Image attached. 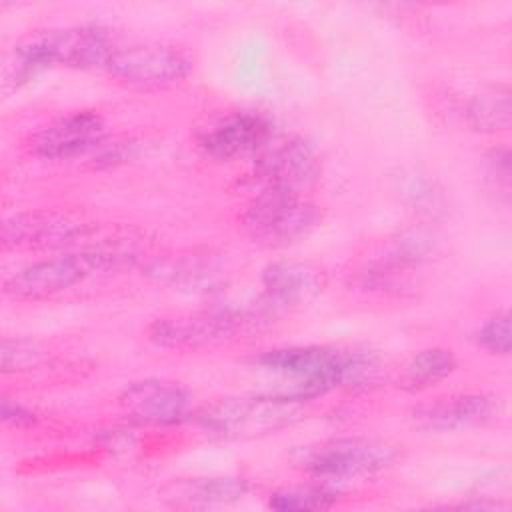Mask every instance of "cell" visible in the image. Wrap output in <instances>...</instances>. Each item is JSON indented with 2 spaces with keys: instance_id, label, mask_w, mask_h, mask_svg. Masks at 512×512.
Here are the masks:
<instances>
[{
  "instance_id": "cell-1",
  "label": "cell",
  "mask_w": 512,
  "mask_h": 512,
  "mask_svg": "<svg viewBox=\"0 0 512 512\" xmlns=\"http://www.w3.org/2000/svg\"><path fill=\"white\" fill-rule=\"evenodd\" d=\"M132 254L114 246L62 252L32 262L4 280V294L18 302H40L130 260Z\"/></svg>"
},
{
  "instance_id": "cell-2",
  "label": "cell",
  "mask_w": 512,
  "mask_h": 512,
  "mask_svg": "<svg viewBox=\"0 0 512 512\" xmlns=\"http://www.w3.org/2000/svg\"><path fill=\"white\" fill-rule=\"evenodd\" d=\"M398 456L400 448L388 440L346 436L300 446L290 454V462L314 480L340 482L382 472Z\"/></svg>"
},
{
  "instance_id": "cell-3",
  "label": "cell",
  "mask_w": 512,
  "mask_h": 512,
  "mask_svg": "<svg viewBox=\"0 0 512 512\" xmlns=\"http://www.w3.org/2000/svg\"><path fill=\"white\" fill-rule=\"evenodd\" d=\"M118 42L100 26H74L36 30L16 44V60L22 70L42 66L106 68Z\"/></svg>"
},
{
  "instance_id": "cell-4",
  "label": "cell",
  "mask_w": 512,
  "mask_h": 512,
  "mask_svg": "<svg viewBox=\"0 0 512 512\" xmlns=\"http://www.w3.org/2000/svg\"><path fill=\"white\" fill-rule=\"evenodd\" d=\"M302 418L300 404L266 394L250 398H220L196 414L200 428L222 440H252L274 434Z\"/></svg>"
},
{
  "instance_id": "cell-5",
  "label": "cell",
  "mask_w": 512,
  "mask_h": 512,
  "mask_svg": "<svg viewBox=\"0 0 512 512\" xmlns=\"http://www.w3.org/2000/svg\"><path fill=\"white\" fill-rule=\"evenodd\" d=\"M322 222V210L302 194L256 192L240 216L244 234L266 248H284L302 238Z\"/></svg>"
},
{
  "instance_id": "cell-6",
  "label": "cell",
  "mask_w": 512,
  "mask_h": 512,
  "mask_svg": "<svg viewBox=\"0 0 512 512\" xmlns=\"http://www.w3.org/2000/svg\"><path fill=\"white\" fill-rule=\"evenodd\" d=\"M256 322H260L258 314L234 308L176 312L152 320L146 328V336L158 348L200 350L234 340Z\"/></svg>"
},
{
  "instance_id": "cell-7",
  "label": "cell",
  "mask_w": 512,
  "mask_h": 512,
  "mask_svg": "<svg viewBox=\"0 0 512 512\" xmlns=\"http://www.w3.org/2000/svg\"><path fill=\"white\" fill-rule=\"evenodd\" d=\"M94 230V222L76 210L36 208L16 212L2 222L4 250H60L70 248Z\"/></svg>"
},
{
  "instance_id": "cell-8",
  "label": "cell",
  "mask_w": 512,
  "mask_h": 512,
  "mask_svg": "<svg viewBox=\"0 0 512 512\" xmlns=\"http://www.w3.org/2000/svg\"><path fill=\"white\" fill-rule=\"evenodd\" d=\"M194 66L192 56L174 44L132 42L118 44L106 72L134 88H166L182 82Z\"/></svg>"
},
{
  "instance_id": "cell-9",
  "label": "cell",
  "mask_w": 512,
  "mask_h": 512,
  "mask_svg": "<svg viewBox=\"0 0 512 512\" xmlns=\"http://www.w3.org/2000/svg\"><path fill=\"white\" fill-rule=\"evenodd\" d=\"M322 172L318 152L302 138L274 142V138L256 154L250 174L256 192L302 194L310 190Z\"/></svg>"
},
{
  "instance_id": "cell-10",
  "label": "cell",
  "mask_w": 512,
  "mask_h": 512,
  "mask_svg": "<svg viewBox=\"0 0 512 512\" xmlns=\"http://www.w3.org/2000/svg\"><path fill=\"white\" fill-rule=\"evenodd\" d=\"M104 128V120L96 112H70L38 128L30 136V150L46 160L80 158L104 148Z\"/></svg>"
},
{
  "instance_id": "cell-11",
  "label": "cell",
  "mask_w": 512,
  "mask_h": 512,
  "mask_svg": "<svg viewBox=\"0 0 512 512\" xmlns=\"http://www.w3.org/2000/svg\"><path fill=\"white\" fill-rule=\"evenodd\" d=\"M272 140L270 122L256 112H228L204 126L198 136V148L220 162L258 154Z\"/></svg>"
},
{
  "instance_id": "cell-12",
  "label": "cell",
  "mask_w": 512,
  "mask_h": 512,
  "mask_svg": "<svg viewBox=\"0 0 512 512\" xmlns=\"http://www.w3.org/2000/svg\"><path fill=\"white\" fill-rule=\"evenodd\" d=\"M124 414L142 426H170L188 414V392L170 380L146 378L130 382L118 396Z\"/></svg>"
},
{
  "instance_id": "cell-13",
  "label": "cell",
  "mask_w": 512,
  "mask_h": 512,
  "mask_svg": "<svg viewBox=\"0 0 512 512\" xmlns=\"http://www.w3.org/2000/svg\"><path fill=\"white\" fill-rule=\"evenodd\" d=\"M500 412L496 396L484 392H464L434 398L412 408L410 418L416 426L432 432H450L482 426Z\"/></svg>"
},
{
  "instance_id": "cell-14",
  "label": "cell",
  "mask_w": 512,
  "mask_h": 512,
  "mask_svg": "<svg viewBox=\"0 0 512 512\" xmlns=\"http://www.w3.org/2000/svg\"><path fill=\"white\" fill-rule=\"evenodd\" d=\"M328 284L324 268L312 262L278 260L262 270L264 306L270 312L294 308L318 298Z\"/></svg>"
},
{
  "instance_id": "cell-15",
  "label": "cell",
  "mask_w": 512,
  "mask_h": 512,
  "mask_svg": "<svg viewBox=\"0 0 512 512\" xmlns=\"http://www.w3.org/2000/svg\"><path fill=\"white\" fill-rule=\"evenodd\" d=\"M454 370L456 358L452 350L442 346L424 348L404 364L398 376V386L406 392H422L446 380Z\"/></svg>"
},
{
  "instance_id": "cell-16",
  "label": "cell",
  "mask_w": 512,
  "mask_h": 512,
  "mask_svg": "<svg viewBox=\"0 0 512 512\" xmlns=\"http://www.w3.org/2000/svg\"><path fill=\"white\" fill-rule=\"evenodd\" d=\"M468 126L482 134L506 132L512 122L508 86H490L474 94L466 106Z\"/></svg>"
},
{
  "instance_id": "cell-17",
  "label": "cell",
  "mask_w": 512,
  "mask_h": 512,
  "mask_svg": "<svg viewBox=\"0 0 512 512\" xmlns=\"http://www.w3.org/2000/svg\"><path fill=\"white\" fill-rule=\"evenodd\" d=\"M248 492V482L242 478H194L176 486L174 500L186 504H222L234 502Z\"/></svg>"
},
{
  "instance_id": "cell-18",
  "label": "cell",
  "mask_w": 512,
  "mask_h": 512,
  "mask_svg": "<svg viewBox=\"0 0 512 512\" xmlns=\"http://www.w3.org/2000/svg\"><path fill=\"white\" fill-rule=\"evenodd\" d=\"M338 490H334L328 482L318 484H306V486H294V488H282L270 496V508L280 512H292V510H324L336 504Z\"/></svg>"
},
{
  "instance_id": "cell-19",
  "label": "cell",
  "mask_w": 512,
  "mask_h": 512,
  "mask_svg": "<svg viewBox=\"0 0 512 512\" xmlns=\"http://www.w3.org/2000/svg\"><path fill=\"white\" fill-rule=\"evenodd\" d=\"M44 350L32 338H4L0 346V368L4 374L24 372L42 362Z\"/></svg>"
},
{
  "instance_id": "cell-20",
  "label": "cell",
  "mask_w": 512,
  "mask_h": 512,
  "mask_svg": "<svg viewBox=\"0 0 512 512\" xmlns=\"http://www.w3.org/2000/svg\"><path fill=\"white\" fill-rule=\"evenodd\" d=\"M510 314L502 312L492 316L488 322L482 324L478 330V344L494 356H508L510 346H512V336H510Z\"/></svg>"
},
{
  "instance_id": "cell-21",
  "label": "cell",
  "mask_w": 512,
  "mask_h": 512,
  "mask_svg": "<svg viewBox=\"0 0 512 512\" xmlns=\"http://www.w3.org/2000/svg\"><path fill=\"white\" fill-rule=\"evenodd\" d=\"M484 180L492 190L508 196L510 190V154L508 148H494L484 158Z\"/></svg>"
},
{
  "instance_id": "cell-22",
  "label": "cell",
  "mask_w": 512,
  "mask_h": 512,
  "mask_svg": "<svg viewBox=\"0 0 512 512\" xmlns=\"http://www.w3.org/2000/svg\"><path fill=\"white\" fill-rule=\"evenodd\" d=\"M2 420H4V424L14 426V428H28V426H34L38 418L32 410L22 406L20 402L2 398Z\"/></svg>"
}]
</instances>
